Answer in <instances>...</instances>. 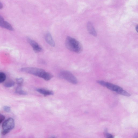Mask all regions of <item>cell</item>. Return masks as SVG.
<instances>
[{"label":"cell","mask_w":138,"mask_h":138,"mask_svg":"<svg viewBox=\"0 0 138 138\" xmlns=\"http://www.w3.org/2000/svg\"><path fill=\"white\" fill-rule=\"evenodd\" d=\"M22 72L27 73L42 78L46 81L50 80L53 75L43 69L34 67H25L20 69Z\"/></svg>","instance_id":"1"},{"label":"cell","mask_w":138,"mask_h":138,"mask_svg":"<svg viewBox=\"0 0 138 138\" xmlns=\"http://www.w3.org/2000/svg\"><path fill=\"white\" fill-rule=\"evenodd\" d=\"M65 45L68 49L76 53H80L83 50L82 46L80 43L77 40L70 37L66 38Z\"/></svg>","instance_id":"2"},{"label":"cell","mask_w":138,"mask_h":138,"mask_svg":"<svg viewBox=\"0 0 138 138\" xmlns=\"http://www.w3.org/2000/svg\"><path fill=\"white\" fill-rule=\"evenodd\" d=\"M97 82L100 85L121 95L127 97L131 96L129 93L118 86L102 80L98 81Z\"/></svg>","instance_id":"3"},{"label":"cell","mask_w":138,"mask_h":138,"mask_svg":"<svg viewBox=\"0 0 138 138\" xmlns=\"http://www.w3.org/2000/svg\"><path fill=\"white\" fill-rule=\"evenodd\" d=\"M15 122L11 118L5 121L2 124V134L6 135L14 129L15 127Z\"/></svg>","instance_id":"4"},{"label":"cell","mask_w":138,"mask_h":138,"mask_svg":"<svg viewBox=\"0 0 138 138\" xmlns=\"http://www.w3.org/2000/svg\"><path fill=\"white\" fill-rule=\"evenodd\" d=\"M59 76L61 78L67 80L72 84H76L78 83L77 79L69 71L63 70L61 71L59 74Z\"/></svg>","instance_id":"5"},{"label":"cell","mask_w":138,"mask_h":138,"mask_svg":"<svg viewBox=\"0 0 138 138\" xmlns=\"http://www.w3.org/2000/svg\"><path fill=\"white\" fill-rule=\"evenodd\" d=\"M27 40L35 52H41L43 50L42 47L34 40L29 38H27Z\"/></svg>","instance_id":"6"},{"label":"cell","mask_w":138,"mask_h":138,"mask_svg":"<svg viewBox=\"0 0 138 138\" xmlns=\"http://www.w3.org/2000/svg\"><path fill=\"white\" fill-rule=\"evenodd\" d=\"M0 26L11 31H13L14 30L12 25L8 22L5 21L1 16L0 17Z\"/></svg>","instance_id":"7"},{"label":"cell","mask_w":138,"mask_h":138,"mask_svg":"<svg viewBox=\"0 0 138 138\" xmlns=\"http://www.w3.org/2000/svg\"><path fill=\"white\" fill-rule=\"evenodd\" d=\"M45 39L46 41L51 46L54 47L55 43L51 35L49 33H47L45 36Z\"/></svg>","instance_id":"8"},{"label":"cell","mask_w":138,"mask_h":138,"mask_svg":"<svg viewBox=\"0 0 138 138\" xmlns=\"http://www.w3.org/2000/svg\"><path fill=\"white\" fill-rule=\"evenodd\" d=\"M87 28L88 31L90 34L94 36H97V33L92 24L90 22H88L87 24Z\"/></svg>","instance_id":"9"},{"label":"cell","mask_w":138,"mask_h":138,"mask_svg":"<svg viewBox=\"0 0 138 138\" xmlns=\"http://www.w3.org/2000/svg\"><path fill=\"white\" fill-rule=\"evenodd\" d=\"M36 91L38 92L45 96L53 95L54 92L52 91L47 90L42 88H38L36 89Z\"/></svg>","instance_id":"10"},{"label":"cell","mask_w":138,"mask_h":138,"mask_svg":"<svg viewBox=\"0 0 138 138\" xmlns=\"http://www.w3.org/2000/svg\"><path fill=\"white\" fill-rule=\"evenodd\" d=\"M15 92L16 93L20 95H26L27 93L23 90L22 87V86H18L16 88Z\"/></svg>","instance_id":"11"},{"label":"cell","mask_w":138,"mask_h":138,"mask_svg":"<svg viewBox=\"0 0 138 138\" xmlns=\"http://www.w3.org/2000/svg\"><path fill=\"white\" fill-rule=\"evenodd\" d=\"M15 85V83L13 81H9L5 83L4 84V86L7 88L12 87L14 86Z\"/></svg>","instance_id":"12"},{"label":"cell","mask_w":138,"mask_h":138,"mask_svg":"<svg viewBox=\"0 0 138 138\" xmlns=\"http://www.w3.org/2000/svg\"><path fill=\"white\" fill-rule=\"evenodd\" d=\"M6 79V75L3 72L0 73V83H2Z\"/></svg>","instance_id":"13"},{"label":"cell","mask_w":138,"mask_h":138,"mask_svg":"<svg viewBox=\"0 0 138 138\" xmlns=\"http://www.w3.org/2000/svg\"><path fill=\"white\" fill-rule=\"evenodd\" d=\"M16 81L18 86H22L23 84L24 80L22 78H20L16 79Z\"/></svg>","instance_id":"14"},{"label":"cell","mask_w":138,"mask_h":138,"mask_svg":"<svg viewBox=\"0 0 138 138\" xmlns=\"http://www.w3.org/2000/svg\"><path fill=\"white\" fill-rule=\"evenodd\" d=\"M3 109L5 111L7 112H9L11 111V108L8 106H5L3 107Z\"/></svg>","instance_id":"15"},{"label":"cell","mask_w":138,"mask_h":138,"mask_svg":"<svg viewBox=\"0 0 138 138\" xmlns=\"http://www.w3.org/2000/svg\"><path fill=\"white\" fill-rule=\"evenodd\" d=\"M104 134L105 136L107 138L114 137V136L113 135H112L111 134L107 132V131H105Z\"/></svg>","instance_id":"16"},{"label":"cell","mask_w":138,"mask_h":138,"mask_svg":"<svg viewBox=\"0 0 138 138\" xmlns=\"http://www.w3.org/2000/svg\"><path fill=\"white\" fill-rule=\"evenodd\" d=\"M5 116L1 114L0 115V123H2L4 120L5 119Z\"/></svg>","instance_id":"17"},{"label":"cell","mask_w":138,"mask_h":138,"mask_svg":"<svg viewBox=\"0 0 138 138\" xmlns=\"http://www.w3.org/2000/svg\"><path fill=\"white\" fill-rule=\"evenodd\" d=\"M134 138H138V133H136L134 135Z\"/></svg>","instance_id":"18"},{"label":"cell","mask_w":138,"mask_h":138,"mask_svg":"<svg viewBox=\"0 0 138 138\" xmlns=\"http://www.w3.org/2000/svg\"><path fill=\"white\" fill-rule=\"evenodd\" d=\"M3 6L2 4L1 3H0V9H2L3 8Z\"/></svg>","instance_id":"19"},{"label":"cell","mask_w":138,"mask_h":138,"mask_svg":"<svg viewBox=\"0 0 138 138\" xmlns=\"http://www.w3.org/2000/svg\"><path fill=\"white\" fill-rule=\"evenodd\" d=\"M136 30L137 32L138 33V25L136 27Z\"/></svg>","instance_id":"20"}]
</instances>
